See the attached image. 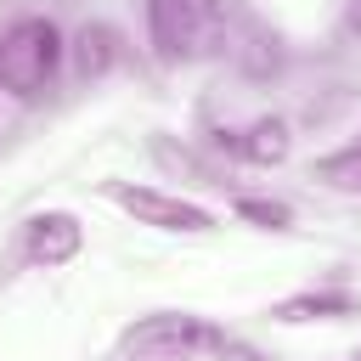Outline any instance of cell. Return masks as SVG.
Returning a JSON list of instances; mask_svg holds the SVG:
<instances>
[{
	"mask_svg": "<svg viewBox=\"0 0 361 361\" xmlns=\"http://www.w3.org/2000/svg\"><path fill=\"white\" fill-rule=\"evenodd\" d=\"M79 248H85L79 214H68V209H39V214L23 220V259H28V265L56 271V265L79 259Z\"/></svg>",
	"mask_w": 361,
	"mask_h": 361,
	"instance_id": "cell-5",
	"label": "cell"
},
{
	"mask_svg": "<svg viewBox=\"0 0 361 361\" xmlns=\"http://www.w3.org/2000/svg\"><path fill=\"white\" fill-rule=\"evenodd\" d=\"M231 147H237L248 164H282L288 147H293V135H288V118H254L248 130L231 135Z\"/></svg>",
	"mask_w": 361,
	"mask_h": 361,
	"instance_id": "cell-8",
	"label": "cell"
},
{
	"mask_svg": "<svg viewBox=\"0 0 361 361\" xmlns=\"http://www.w3.org/2000/svg\"><path fill=\"white\" fill-rule=\"evenodd\" d=\"M107 203H118L135 226L152 231H214V214L180 192H158V186H130V180H102Z\"/></svg>",
	"mask_w": 361,
	"mask_h": 361,
	"instance_id": "cell-4",
	"label": "cell"
},
{
	"mask_svg": "<svg viewBox=\"0 0 361 361\" xmlns=\"http://www.w3.org/2000/svg\"><path fill=\"white\" fill-rule=\"evenodd\" d=\"M350 361H361V344H355V355H350Z\"/></svg>",
	"mask_w": 361,
	"mask_h": 361,
	"instance_id": "cell-12",
	"label": "cell"
},
{
	"mask_svg": "<svg viewBox=\"0 0 361 361\" xmlns=\"http://www.w3.org/2000/svg\"><path fill=\"white\" fill-rule=\"evenodd\" d=\"M231 333H220L214 322L192 316V310H152L141 322H130L118 333V355H135V361H175V355H192V350H220Z\"/></svg>",
	"mask_w": 361,
	"mask_h": 361,
	"instance_id": "cell-3",
	"label": "cell"
},
{
	"mask_svg": "<svg viewBox=\"0 0 361 361\" xmlns=\"http://www.w3.org/2000/svg\"><path fill=\"white\" fill-rule=\"evenodd\" d=\"M62 28L51 17H17L0 34V90L17 102H34L51 90L56 68H62Z\"/></svg>",
	"mask_w": 361,
	"mask_h": 361,
	"instance_id": "cell-1",
	"label": "cell"
},
{
	"mask_svg": "<svg viewBox=\"0 0 361 361\" xmlns=\"http://www.w3.org/2000/svg\"><path fill=\"white\" fill-rule=\"evenodd\" d=\"M237 214L254 220V226H265V231H288V220H293V209L271 203V197H237Z\"/></svg>",
	"mask_w": 361,
	"mask_h": 361,
	"instance_id": "cell-10",
	"label": "cell"
},
{
	"mask_svg": "<svg viewBox=\"0 0 361 361\" xmlns=\"http://www.w3.org/2000/svg\"><path fill=\"white\" fill-rule=\"evenodd\" d=\"M355 310H361V293H350V288H305L293 299H276L271 322H338Z\"/></svg>",
	"mask_w": 361,
	"mask_h": 361,
	"instance_id": "cell-6",
	"label": "cell"
},
{
	"mask_svg": "<svg viewBox=\"0 0 361 361\" xmlns=\"http://www.w3.org/2000/svg\"><path fill=\"white\" fill-rule=\"evenodd\" d=\"M118 56H124V39H118L113 23H85L73 34V68H79V79H102Z\"/></svg>",
	"mask_w": 361,
	"mask_h": 361,
	"instance_id": "cell-7",
	"label": "cell"
},
{
	"mask_svg": "<svg viewBox=\"0 0 361 361\" xmlns=\"http://www.w3.org/2000/svg\"><path fill=\"white\" fill-rule=\"evenodd\" d=\"M147 39L158 62H197L220 39V0H147Z\"/></svg>",
	"mask_w": 361,
	"mask_h": 361,
	"instance_id": "cell-2",
	"label": "cell"
},
{
	"mask_svg": "<svg viewBox=\"0 0 361 361\" xmlns=\"http://www.w3.org/2000/svg\"><path fill=\"white\" fill-rule=\"evenodd\" d=\"M310 180H322V186H333V192H361V135L344 141L338 152L316 158V164H310Z\"/></svg>",
	"mask_w": 361,
	"mask_h": 361,
	"instance_id": "cell-9",
	"label": "cell"
},
{
	"mask_svg": "<svg viewBox=\"0 0 361 361\" xmlns=\"http://www.w3.org/2000/svg\"><path fill=\"white\" fill-rule=\"evenodd\" d=\"M344 28L361 39V0H344Z\"/></svg>",
	"mask_w": 361,
	"mask_h": 361,
	"instance_id": "cell-11",
	"label": "cell"
}]
</instances>
